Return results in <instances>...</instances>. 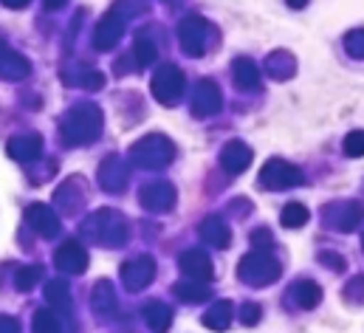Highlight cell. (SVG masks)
<instances>
[{
	"instance_id": "cell-14",
	"label": "cell",
	"mask_w": 364,
	"mask_h": 333,
	"mask_svg": "<svg viewBox=\"0 0 364 333\" xmlns=\"http://www.w3.org/2000/svg\"><path fill=\"white\" fill-rule=\"evenodd\" d=\"M206 322H209V328H226V322H229V305H218L209 317H206Z\"/></svg>"
},
{
	"instance_id": "cell-16",
	"label": "cell",
	"mask_w": 364,
	"mask_h": 333,
	"mask_svg": "<svg viewBox=\"0 0 364 333\" xmlns=\"http://www.w3.org/2000/svg\"><path fill=\"white\" fill-rule=\"evenodd\" d=\"M136 54H139V63L144 65V63H150V60L156 57V48H153L150 43H144V40H139V43H136Z\"/></svg>"
},
{
	"instance_id": "cell-11",
	"label": "cell",
	"mask_w": 364,
	"mask_h": 333,
	"mask_svg": "<svg viewBox=\"0 0 364 333\" xmlns=\"http://www.w3.org/2000/svg\"><path fill=\"white\" fill-rule=\"evenodd\" d=\"M144 317H147V322H150V328L156 333H164L170 328V311L164 308V305H150L147 311H144Z\"/></svg>"
},
{
	"instance_id": "cell-4",
	"label": "cell",
	"mask_w": 364,
	"mask_h": 333,
	"mask_svg": "<svg viewBox=\"0 0 364 333\" xmlns=\"http://www.w3.org/2000/svg\"><path fill=\"white\" fill-rule=\"evenodd\" d=\"M85 265H88V254L77 240H68V243H63L57 249V268L60 271L80 274V271H85Z\"/></svg>"
},
{
	"instance_id": "cell-6",
	"label": "cell",
	"mask_w": 364,
	"mask_h": 333,
	"mask_svg": "<svg viewBox=\"0 0 364 333\" xmlns=\"http://www.w3.org/2000/svg\"><path fill=\"white\" fill-rule=\"evenodd\" d=\"M124 282H127V288L130 291H139V288H144L147 282H150V277H153V263L147 260V257H141V260H136V263H130V265H124Z\"/></svg>"
},
{
	"instance_id": "cell-13",
	"label": "cell",
	"mask_w": 364,
	"mask_h": 333,
	"mask_svg": "<svg viewBox=\"0 0 364 333\" xmlns=\"http://www.w3.org/2000/svg\"><path fill=\"white\" fill-rule=\"evenodd\" d=\"M43 277V268L40 265H31V268H23L20 274H17V288L20 291H28V288H34L37 285V280Z\"/></svg>"
},
{
	"instance_id": "cell-8",
	"label": "cell",
	"mask_w": 364,
	"mask_h": 333,
	"mask_svg": "<svg viewBox=\"0 0 364 333\" xmlns=\"http://www.w3.org/2000/svg\"><path fill=\"white\" fill-rule=\"evenodd\" d=\"M119 34H122V23H119V17L110 11V14H107V17L99 23L93 43H96V48H110V46L119 40Z\"/></svg>"
},
{
	"instance_id": "cell-7",
	"label": "cell",
	"mask_w": 364,
	"mask_h": 333,
	"mask_svg": "<svg viewBox=\"0 0 364 333\" xmlns=\"http://www.w3.org/2000/svg\"><path fill=\"white\" fill-rule=\"evenodd\" d=\"M26 74H28V63H26L20 54L6 51V48L0 46V77H3V80H23Z\"/></svg>"
},
{
	"instance_id": "cell-1",
	"label": "cell",
	"mask_w": 364,
	"mask_h": 333,
	"mask_svg": "<svg viewBox=\"0 0 364 333\" xmlns=\"http://www.w3.org/2000/svg\"><path fill=\"white\" fill-rule=\"evenodd\" d=\"M99 133V110L91 105H82L77 110H71L63 122V136L71 142V144H82Z\"/></svg>"
},
{
	"instance_id": "cell-17",
	"label": "cell",
	"mask_w": 364,
	"mask_h": 333,
	"mask_svg": "<svg viewBox=\"0 0 364 333\" xmlns=\"http://www.w3.org/2000/svg\"><path fill=\"white\" fill-rule=\"evenodd\" d=\"M0 333H20V325L11 317H0Z\"/></svg>"
},
{
	"instance_id": "cell-12",
	"label": "cell",
	"mask_w": 364,
	"mask_h": 333,
	"mask_svg": "<svg viewBox=\"0 0 364 333\" xmlns=\"http://www.w3.org/2000/svg\"><path fill=\"white\" fill-rule=\"evenodd\" d=\"M183 271L195 274V277H209V263L203 260V254H183Z\"/></svg>"
},
{
	"instance_id": "cell-3",
	"label": "cell",
	"mask_w": 364,
	"mask_h": 333,
	"mask_svg": "<svg viewBox=\"0 0 364 333\" xmlns=\"http://www.w3.org/2000/svg\"><path fill=\"white\" fill-rule=\"evenodd\" d=\"M181 71H176L173 65H164L159 74H156V80H153V90H156V96L164 102V105H173L176 102V96L181 93Z\"/></svg>"
},
{
	"instance_id": "cell-2",
	"label": "cell",
	"mask_w": 364,
	"mask_h": 333,
	"mask_svg": "<svg viewBox=\"0 0 364 333\" xmlns=\"http://www.w3.org/2000/svg\"><path fill=\"white\" fill-rule=\"evenodd\" d=\"M26 221L34 232H40L43 238H54L60 232V218L46 206V204H31L26 212Z\"/></svg>"
},
{
	"instance_id": "cell-5",
	"label": "cell",
	"mask_w": 364,
	"mask_h": 333,
	"mask_svg": "<svg viewBox=\"0 0 364 333\" xmlns=\"http://www.w3.org/2000/svg\"><path fill=\"white\" fill-rule=\"evenodd\" d=\"M40 153H43V139L34 136V133L31 136H17V139L9 142V156L17 159V162H23V164L40 159Z\"/></svg>"
},
{
	"instance_id": "cell-10",
	"label": "cell",
	"mask_w": 364,
	"mask_h": 333,
	"mask_svg": "<svg viewBox=\"0 0 364 333\" xmlns=\"http://www.w3.org/2000/svg\"><path fill=\"white\" fill-rule=\"evenodd\" d=\"M34 333H63L60 319L54 317V311H37L34 314Z\"/></svg>"
},
{
	"instance_id": "cell-15",
	"label": "cell",
	"mask_w": 364,
	"mask_h": 333,
	"mask_svg": "<svg viewBox=\"0 0 364 333\" xmlns=\"http://www.w3.org/2000/svg\"><path fill=\"white\" fill-rule=\"evenodd\" d=\"M305 218H308V215H305V209H302V206H291V209H285L282 223H285V226H299Z\"/></svg>"
},
{
	"instance_id": "cell-9",
	"label": "cell",
	"mask_w": 364,
	"mask_h": 333,
	"mask_svg": "<svg viewBox=\"0 0 364 333\" xmlns=\"http://www.w3.org/2000/svg\"><path fill=\"white\" fill-rule=\"evenodd\" d=\"M46 297H48V302H51L54 308H65V305H68V300H71L68 282H63V280L48 282V285H46Z\"/></svg>"
}]
</instances>
